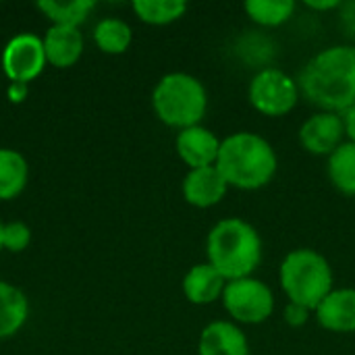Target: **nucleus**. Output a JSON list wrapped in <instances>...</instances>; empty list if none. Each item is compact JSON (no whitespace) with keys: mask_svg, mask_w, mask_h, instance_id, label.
I'll list each match as a JSON object with an SVG mask.
<instances>
[{"mask_svg":"<svg viewBox=\"0 0 355 355\" xmlns=\"http://www.w3.org/2000/svg\"><path fill=\"white\" fill-rule=\"evenodd\" d=\"M279 283L291 304L304 306L312 314L335 289V277L329 260L312 248H297L283 258Z\"/></svg>","mask_w":355,"mask_h":355,"instance_id":"nucleus-4","label":"nucleus"},{"mask_svg":"<svg viewBox=\"0 0 355 355\" xmlns=\"http://www.w3.org/2000/svg\"><path fill=\"white\" fill-rule=\"evenodd\" d=\"M133 10L144 23L168 25L185 15L187 4L183 0H135Z\"/></svg>","mask_w":355,"mask_h":355,"instance_id":"nucleus-20","label":"nucleus"},{"mask_svg":"<svg viewBox=\"0 0 355 355\" xmlns=\"http://www.w3.org/2000/svg\"><path fill=\"white\" fill-rule=\"evenodd\" d=\"M343 123H345V133H347V139L355 144V104L343 114Z\"/></svg>","mask_w":355,"mask_h":355,"instance_id":"nucleus-27","label":"nucleus"},{"mask_svg":"<svg viewBox=\"0 0 355 355\" xmlns=\"http://www.w3.org/2000/svg\"><path fill=\"white\" fill-rule=\"evenodd\" d=\"M181 189H183V198L189 206L212 208L225 200L229 185L216 166H204V168L187 171Z\"/></svg>","mask_w":355,"mask_h":355,"instance_id":"nucleus-11","label":"nucleus"},{"mask_svg":"<svg viewBox=\"0 0 355 355\" xmlns=\"http://www.w3.org/2000/svg\"><path fill=\"white\" fill-rule=\"evenodd\" d=\"M245 15L260 27H281L295 12L293 0H248L243 4Z\"/></svg>","mask_w":355,"mask_h":355,"instance_id":"nucleus-19","label":"nucleus"},{"mask_svg":"<svg viewBox=\"0 0 355 355\" xmlns=\"http://www.w3.org/2000/svg\"><path fill=\"white\" fill-rule=\"evenodd\" d=\"M302 96L324 112L345 114L355 104V44H337L314 54L297 77Z\"/></svg>","mask_w":355,"mask_h":355,"instance_id":"nucleus-1","label":"nucleus"},{"mask_svg":"<svg viewBox=\"0 0 355 355\" xmlns=\"http://www.w3.org/2000/svg\"><path fill=\"white\" fill-rule=\"evenodd\" d=\"M310 310H306L304 306H297V304H287L285 306V310H283V320H285V324H289V327H293V329H300V327H304L308 320H310Z\"/></svg>","mask_w":355,"mask_h":355,"instance_id":"nucleus-24","label":"nucleus"},{"mask_svg":"<svg viewBox=\"0 0 355 355\" xmlns=\"http://www.w3.org/2000/svg\"><path fill=\"white\" fill-rule=\"evenodd\" d=\"M341 4L343 2H339V0H322V2H318V0H308L306 2V6L308 8H312V10H337V8H341Z\"/></svg>","mask_w":355,"mask_h":355,"instance_id":"nucleus-26","label":"nucleus"},{"mask_svg":"<svg viewBox=\"0 0 355 355\" xmlns=\"http://www.w3.org/2000/svg\"><path fill=\"white\" fill-rule=\"evenodd\" d=\"M156 116L179 131L202 123L208 110V92L204 83L189 73L164 75L152 94Z\"/></svg>","mask_w":355,"mask_h":355,"instance_id":"nucleus-5","label":"nucleus"},{"mask_svg":"<svg viewBox=\"0 0 355 355\" xmlns=\"http://www.w3.org/2000/svg\"><path fill=\"white\" fill-rule=\"evenodd\" d=\"M223 306L235 324H262L275 312V295L264 281L245 277L227 283Z\"/></svg>","mask_w":355,"mask_h":355,"instance_id":"nucleus-7","label":"nucleus"},{"mask_svg":"<svg viewBox=\"0 0 355 355\" xmlns=\"http://www.w3.org/2000/svg\"><path fill=\"white\" fill-rule=\"evenodd\" d=\"M46 64L44 42L33 33L15 35L2 52V69L12 83H29Z\"/></svg>","mask_w":355,"mask_h":355,"instance_id":"nucleus-8","label":"nucleus"},{"mask_svg":"<svg viewBox=\"0 0 355 355\" xmlns=\"http://www.w3.org/2000/svg\"><path fill=\"white\" fill-rule=\"evenodd\" d=\"M42 42H44L46 60L58 69H67L75 64L83 52V35L77 27L52 25Z\"/></svg>","mask_w":355,"mask_h":355,"instance_id":"nucleus-15","label":"nucleus"},{"mask_svg":"<svg viewBox=\"0 0 355 355\" xmlns=\"http://www.w3.org/2000/svg\"><path fill=\"white\" fill-rule=\"evenodd\" d=\"M198 355H250V343L233 320H214L200 335Z\"/></svg>","mask_w":355,"mask_h":355,"instance_id":"nucleus-13","label":"nucleus"},{"mask_svg":"<svg viewBox=\"0 0 355 355\" xmlns=\"http://www.w3.org/2000/svg\"><path fill=\"white\" fill-rule=\"evenodd\" d=\"M27 183L25 158L8 148H0V200H12Z\"/></svg>","mask_w":355,"mask_h":355,"instance_id":"nucleus-18","label":"nucleus"},{"mask_svg":"<svg viewBox=\"0 0 355 355\" xmlns=\"http://www.w3.org/2000/svg\"><path fill=\"white\" fill-rule=\"evenodd\" d=\"M264 245L258 229L239 218L218 220L206 237V258L227 281L254 277L262 264Z\"/></svg>","mask_w":355,"mask_h":355,"instance_id":"nucleus-3","label":"nucleus"},{"mask_svg":"<svg viewBox=\"0 0 355 355\" xmlns=\"http://www.w3.org/2000/svg\"><path fill=\"white\" fill-rule=\"evenodd\" d=\"M302 98L297 79L277 67H262L250 81L248 100L264 116L279 119L289 114Z\"/></svg>","mask_w":355,"mask_h":355,"instance_id":"nucleus-6","label":"nucleus"},{"mask_svg":"<svg viewBox=\"0 0 355 355\" xmlns=\"http://www.w3.org/2000/svg\"><path fill=\"white\" fill-rule=\"evenodd\" d=\"M341 15H343V23L347 27L349 33L355 35V2H349V4H341Z\"/></svg>","mask_w":355,"mask_h":355,"instance_id":"nucleus-25","label":"nucleus"},{"mask_svg":"<svg viewBox=\"0 0 355 355\" xmlns=\"http://www.w3.org/2000/svg\"><path fill=\"white\" fill-rule=\"evenodd\" d=\"M227 283L229 281L212 264L204 262L187 270V275L183 277V293L189 304L208 306L223 300Z\"/></svg>","mask_w":355,"mask_h":355,"instance_id":"nucleus-14","label":"nucleus"},{"mask_svg":"<svg viewBox=\"0 0 355 355\" xmlns=\"http://www.w3.org/2000/svg\"><path fill=\"white\" fill-rule=\"evenodd\" d=\"M327 173H329V181L333 183V187L337 191H341L343 196H352L355 198V144L354 141H345L341 144L327 162Z\"/></svg>","mask_w":355,"mask_h":355,"instance_id":"nucleus-17","label":"nucleus"},{"mask_svg":"<svg viewBox=\"0 0 355 355\" xmlns=\"http://www.w3.org/2000/svg\"><path fill=\"white\" fill-rule=\"evenodd\" d=\"M29 304L21 289L0 281V339L12 337L27 320Z\"/></svg>","mask_w":355,"mask_h":355,"instance_id":"nucleus-16","label":"nucleus"},{"mask_svg":"<svg viewBox=\"0 0 355 355\" xmlns=\"http://www.w3.org/2000/svg\"><path fill=\"white\" fill-rule=\"evenodd\" d=\"M31 241V231L25 223H8L2 229V248L10 252H23Z\"/></svg>","mask_w":355,"mask_h":355,"instance_id":"nucleus-23","label":"nucleus"},{"mask_svg":"<svg viewBox=\"0 0 355 355\" xmlns=\"http://www.w3.org/2000/svg\"><path fill=\"white\" fill-rule=\"evenodd\" d=\"M2 229H4V225L0 223V248H2Z\"/></svg>","mask_w":355,"mask_h":355,"instance_id":"nucleus-29","label":"nucleus"},{"mask_svg":"<svg viewBox=\"0 0 355 355\" xmlns=\"http://www.w3.org/2000/svg\"><path fill=\"white\" fill-rule=\"evenodd\" d=\"M216 168L229 187L256 191L275 179L279 156L266 137L254 131H235L220 141Z\"/></svg>","mask_w":355,"mask_h":355,"instance_id":"nucleus-2","label":"nucleus"},{"mask_svg":"<svg viewBox=\"0 0 355 355\" xmlns=\"http://www.w3.org/2000/svg\"><path fill=\"white\" fill-rule=\"evenodd\" d=\"M37 8L54 21V25H67V27H77L89 10L94 8L92 0H71V2H56V0H40Z\"/></svg>","mask_w":355,"mask_h":355,"instance_id":"nucleus-22","label":"nucleus"},{"mask_svg":"<svg viewBox=\"0 0 355 355\" xmlns=\"http://www.w3.org/2000/svg\"><path fill=\"white\" fill-rule=\"evenodd\" d=\"M131 27L121 19H102L94 29V40L98 48L106 54H123L131 44Z\"/></svg>","mask_w":355,"mask_h":355,"instance_id":"nucleus-21","label":"nucleus"},{"mask_svg":"<svg viewBox=\"0 0 355 355\" xmlns=\"http://www.w3.org/2000/svg\"><path fill=\"white\" fill-rule=\"evenodd\" d=\"M316 322L329 333H355V289H333L314 310Z\"/></svg>","mask_w":355,"mask_h":355,"instance_id":"nucleus-12","label":"nucleus"},{"mask_svg":"<svg viewBox=\"0 0 355 355\" xmlns=\"http://www.w3.org/2000/svg\"><path fill=\"white\" fill-rule=\"evenodd\" d=\"M300 146L312 156H331L341 144L347 141L343 114L318 110L300 127Z\"/></svg>","mask_w":355,"mask_h":355,"instance_id":"nucleus-9","label":"nucleus"},{"mask_svg":"<svg viewBox=\"0 0 355 355\" xmlns=\"http://www.w3.org/2000/svg\"><path fill=\"white\" fill-rule=\"evenodd\" d=\"M8 94H10V100L12 102H21L25 98V94H27V87H25V83H12L10 89H8Z\"/></svg>","mask_w":355,"mask_h":355,"instance_id":"nucleus-28","label":"nucleus"},{"mask_svg":"<svg viewBox=\"0 0 355 355\" xmlns=\"http://www.w3.org/2000/svg\"><path fill=\"white\" fill-rule=\"evenodd\" d=\"M220 141L223 139H218L208 127L196 125L177 133L175 148L179 158L189 166V171H193L204 166H216Z\"/></svg>","mask_w":355,"mask_h":355,"instance_id":"nucleus-10","label":"nucleus"}]
</instances>
